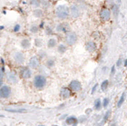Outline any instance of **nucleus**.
<instances>
[{
	"instance_id": "obj_21",
	"label": "nucleus",
	"mask_w": 127,
	"mask_h": 126,
	"mask_svg": "<svg viewBox=\"0 0 127 126\" xmlns=\"http://www.w3.org/2000/svg\"><path fill=\"white\" fill-rule=\"evenodd\" d=\"M7 79L9 81H11V82H15V81H16L17 78H16L15 74H13V73H10L8 74Z\"/></svg>"
},
{
	"instance_id": "obj_30",
	"label": "nucleus",
	"mask_w": 127,
	"mask_h": 126,
	"mask_svg": "<svg viewBox=\"0 0 127 126\" xmlns=\"http://www.w3.org/2000/svg\"><path fill=\"white\" fill-rule=\"evenodd\" d=\"M46 33H47L48 34H51L52 33V31L51 28L50 27H48L47 28H46Z\"/></svg>"
},
{
	"instance_id": "obj_33",
	"label": "nucleus",
	"mask_w": 127,
	"mask_h": 126,
	"mask_svg": "<svg viewBox=\"0 0 127 126\" xmlns=\"http://www.w3.org/2000/svg\"><path fill=\"white\" fill-rule=\"evenodd\" d=\"M3 77V73L1 70H0V79H2Z\"/></svg>"
},
{
	"instance_id": "obj_11",
	"label": "nucleus",
	"mask_w": 127,
	"mask_h": 126,
	"mask_svg": "<svg viewBox=\"0 0 127 126\" xmlns=\"http://www.w3.org/2000/svg\"><path fill=\"white\" fill-rule=\"evenodd\" d=\"M85 48H86V50L88 51L93 52V51H94L95 50L97 49V45H96V44L94 42L89 41L86 44Z\"/></svg>"
},
{
	"instance_id": "obj_15",
	"label": "nucleus",
	"mask_w": 127,
	"mask_h": 126,
	"mask_svg": "<svg viewBox=\"0 0 127 126\" xmlns=\"http://www.w3.org/2000/svg\"><path fill=\"white\" fill-rule=\"evenodd\" d=\"M48 47L50 48H51L54 47L56 45V40L54 38H51V39H50L48 42Z\"/></svg>"
},
{
	"instance_id": "obj_9",
	"label": "nucleus",
	"mask_w": 127,
	"mask_h": 126,
	"mask_svg": "<svg viewBox=\"0 0 127 126\" xmlns=\"http://www.w3.org/2000/svg\"><path fill=\"white\" fill-rule=\"evenodd\" d=\"M40 65V60L36 56H33L29 60V65L30 67L35 69L38 67Z\"/></svg>"
},
{
	"instance_id": "obj_12",
	"label": "nucleus",
	"mask_w": 127,
	"mask_h": 126,
	"mask_svg": "<svg viewBox=\"0 0 127 126\" xmlns=\"http://www.w3.org/2000/svg\"><path fill=\"white\" fill-rule=\"evenodd\" d=\"M60 95L63 99H67L71 96V91L68 88H63L61 90L60 92Z\"/></svg>"
},
{
	"instance_id": "obj_13",
	"label": "nucleus",
	"mask_w": 127,
	"mask_h": 126,
	"mask_svg": "<svg viewBox=\"0 0 127 126\" xmlns=\"http://www.w3.org/2000/svg\"><path fill=\"white\" fill-rule=\"evenodd\" d=\"M21 45L23 48L26 49V48H29L31 46V43H30V41L28 39H24L21 41Z\"/></svg>"
},
{
	"instance_id": "obj_37",
	"label": "nucleus",
	"mask_w": 127,
	"mask_h": 126,
	"mask_svg": "<svg viewBox=\"0 0 127 126\" xmlns=\"http://www.w3.org/2000/svg\"><path fill=\"white\" fill-rule=\"evenodd\" d=\"M75 1H77V2H79V3H81V2L84 1L85 0H75Z\"/></svg>"
},
{
	"instance_id": "obj_2",
	"label": "nucleus",
	"mask_w": 127,
	"mask_h": 126,
	"mask_svg": "<svg viewBox=\"0 0 127 126\" xmlns=\"http://www.w3.org/2000/svg\"><path fill=\"white\" fill-rule=\"evenodd\" d=\"M46 79L42 75H36L34 79V85L37 89H41L45 86Z\"/></svg>"
},
{
	"instance_id": "obj_38",
	"label": "nucleus",
	"mask_w": 127,
	"mask_h": 126,
	"mask_svg": "<svg viewBox=\"0 0 127 126\" xmlns=\"http://www.w3.org/2000/svg\"><path fill=\"white\" fill-rule=\"evenodd\" d=\"M125 65L126 66L127 65V60H125Z\"/></svg>"
},
{
	"instance_id": "obj_18",
	"label": "nucleus",
	"mask_w": 127,
	"mask_h": 126,
	"mask_svg": "<svg viewBox=\"0 0 127 126\" xmlns=\"http://www.w3.org/2000/svg\"><path fill=\"white\" fill-rule=\"evenodd\" d=\"M30 4L33 7H38L40 6V0H30Z\"/></svg>"
},
{
	"instance_id": "obj_29",
	"label": "nucleus",
	"mask_w": 127,
	"mask_h": 126,
	"mask_svg": "<svg viewBox=\"0 0 127 126\" xmlns=\"http://www.w3.org/2000/svg\"><path fill=\"white\" fill-rule=\"evenodd\" d=\"M20 30V25H17L15 26L14 27V31L15 32H18Z\"/></svg>"
},
{
	"instance_id": "obj_17",
	"label": "nucleus",
	"mask_w": 127,
	"mask_h": 126,
	"mask_svg": "<svg viewBox=\"0 0 127 126\" xmlns=\"http://www.w3.org/2000/svg\"><path fill=\"white\" fill-rule=\"evenodd\" d=\"M33 15L36 17H41L43 15V11L41 9H35L33 12Z\"/></svg>"
},
{
	"instance_id": "obj_1",
	"label": "nucleus",
	"mask_w": 127,
	"mask_h": 126,
	"mask_svg": "<svg viewBox=\"0 0 127 126\" xmlns=\"http://www.w3.org/2000/svg\"><path fill=\"white\" fill-rule=\"evenodd\" d=\"M69 9L65 5H59L56 9V15L60 19H65L69 16Z\"/></svg>"
},
{
	"instance_id": "obj_26",
	"label": "nucleus",
	"mask_w": 127,
	"mask_h": 126,
	"mask_svg": "<svg viewBox=\"0 0 127 126\" xmlns=\"http://www.w3.org/2000/svg\"><path fill=\"white\" fill-rule=\"evenodd\" d=\"M8 112H25L26 110L25 109H22V110H6Z\"/></svg>"
},
{
	"instance_id": "obj_7",
	"label": "nucleus",
	"mask_w": 127,
	"mask_h": 126,
	"mask_svg": "<svg viewBox=\"0 0 127 126\" xmlns=\"http://www.w3.org/2000/svg\"><path fill=\"white\" fill-rule=\"evenodd\" d=\"M69 12L71 13V17L73 18H77L80 15V11L76 5H71L69 8Z\"/></svg>"
},
{
	"instance_id": "obj_4",
	"label": "nucleus",
	"mask_w": 127,
	"mask_h": 126,
	"mask_svg": "<svg viewBox=\"0 0 127 126\" xmlns=\"http://www.w3.org/2000/svg\"><path fill=\"white\" fill-rule=\"evenodd\" d=\"M100 18L103 21H108L111 19V11L107 8L102 9L100 11Z\"/></svg>"
},
{
	"instance_id": "obj_23",
	"label": "nucleus",
	"mask_w": 127,
	"mask_h": 126,
	"mask_svg": "<svg viewBox=\"0 0 127 126\" xmlns=\"http://www.w3.org/2000/svg\"><path fill=\"white\" fill-rule=\"evenodd\" d=\"M125 93H123V95H122V96L121 97V98H120V100H119V102H118V104H117L118 107H121V106H122V104H123V102H124V101H125Z\"/></svg>"
},
{
	"instance_id": "obj_35",
	"label": "nucleus",
	"mask_w": 127,
	"mask_h": 126,
	"mask_svg": "<svg viewBox=\"0 0 127 126\" xmlns=\"http://www.w3.org/2000/svg\"><path fill=\"white\" fill-rule=\"evenodd\" d=\"M97 84H96V85H95V86H94V87H93V91H92V93H94V91H95V89H96V88H97Z\"/></svg>"
},
{
	"instance_id": "obj_19",
	"label": "nucleus",
	"mask_w": 127,
	"mask_h": 126,
	"mask_svg": "<svg viewBox=\"0 0 127 126\" xmlns=\"http://www.w3.org/2000/svg\"><path fill=\"white\" fill-rule=\"evenodd\" d=\"M76 122H77V119L74 118V117H70V118H68L66 120V123L69 125L73 124H75Z\"/></svg>"
},
{
	"instance_id": "obj_6",
	"label": "nucleus",
	"mask_w": 127,
	"mask_h": 126,
	"mask_svg": "<svg viewBox=\"0 0 127 126\" xmlns=\"http://www.w3.org/2000/svg\"><path fill=\"white\" fill-rule=\"evenodd\" d=\"M20 75H21V77L22 78H23V79H29V78L31 77V71L28 67H24L21 69Z\"/></svg>"
},
{
	"instance_id": "obj_3",
	"label": "nucleus",
	"mask_w": 127,
	"mask_h": 126,
	"mask_svg": "<svg viewBox=\"0 0 127 126\" xmlns=\"http://www.w3.org/2000/svg\"><path fill=\"white\" fill-rule=\"evenodd\" d=\"M77 40V36L76 34L73 32H69L65 35V41L67 44L69 46L73 45L76 42Z\"/></svg>"
},
{
	"instance_id": "obj_20",
	"label": "nucleus",
	"mask_w": 127,
	"mask_h": 126,
	"mask_svg": "<svg viewBox=\"0 0 127 126\" xmlns=\"http://www.w3.org/2000/svg\"><path fill=\"white\" fill-rule=\"evenodd\" d=\"M66 50L67 49H66L65 46H64V44H60V45H59L58 48V51H59L60 53H65Z\"/></svg>"
},
{
	"instance_id": "obj_32",
	"label": "nucleus",
	"mask_w": 127,
	"mask_h": 126,
	"mask_svg": "<svg viewBox=\"0 0 127 126\" xmlns=\"http://www.w3.org/2000/svg\"><path fill=\"white\" fill-rule=\"evenodd\" d=\"M121 63H122V61H121V59H119V60H118V61L117 62V66H120Z\"/></svg>"
},
{
	"instance_id": "obj_39",
	"label": "nucleus",
	"mask_w": 127,
	"mask_h": 126,
	"mask_svg": "<svg viewBox=\"0 0 127 126\" xmlns=\"http://www.w3.org/2000/svg\"><path fill=\"white\" fill-rule=\"evenodd\" d=\"M118 1H119V2H120V1H121V0H118Z\"/></svg>"
},
{
	"instance_id": "obj_5",
	"label": "nucleus",
	"mask_w": 127,
	"mask_h": 126,
	"mask_svg": "<svg viewBox=\"0 0 127 126\" xmlns=\"http://www.w3.org/2000/svg\"><path fill=\"white\" fill-rule=\"evenodd\" d=\"M11 93V89L8 86H3L0 88V98L7 99Z\"/></svg>"
},
{
	"instance_id": "obj_16",
	"label": "nucleus",
	"mask_w": 127,
	"mask_h": 126,
	"mask_svg": "<svg viewBox=\"0 0 127 126\" xmlns=\"http://www.w3.org/2000/svg\"><path fill=\"white\" fill-rule=\"evenodd\" d=\"M40 5H42L44 8H47L50 7V3L48 0H40Z\"/></svg>"
},
{
	"instance_id": "obj_24",
	"label": "nucleus",
	"mask_w": 127,
	"mask_h": 126,
	"mask_svg": "<svg viewBox=\"0 0 127 126\" xmlns=\"http://www.w3.org/2000/svg\"><path fill=\"white\" fill-rule=\"evenodd\" d=\"M101 102L100 99H97L95 102V108L96 110H99L101 108Z\"/></svg>"
},
{
	"instance_id": "obj_41",
	"label": "nucleus",
	"mask_w": 127,
	"mask_h": 126,
	"mask_svg": "<svg viewBox=\"0 0 127 126\" xmlns=\"http://www.w3.org/2000/svg\"></svg>"
},
{
	"instance_id": "obj_36",
	"label": "nucleus",
	"mask_w": 127,
	"mask_h": 126,
	"mask_svg": "<svg viewBox=\"0 0 127 126\" xmlns=\"http://www.w3.org/2000/svg\"><path fill=\"white\" fill-rule=\"evenodd\" d=\"M2 85H3V81H2V79H0V87H1Z\"/></svg>"
},
{
	"instance_id": "obj_31",
	"label": "nucleus",
	"mask_w": 127,
	"mask_h": 126,
	"mask_svg": "<svg viewBox=\"0 0 127 126\" xmlns=\"http://www.w3.org/2000/svg\"><path fill=\"white\" fill-rule=\"evenodd\" d=\"M115 66H113V67H112V69H111V74L112 75H113L114 74H115Z\"/></svg>"
},
{
	"instance_id": "obj_10",
	"label": "nucleus",
	"mask_w": 127,
	"mask_h": 126,
	"mask_svg": "<svg viewBox=\"0 0 127 126\" xmlns=\"http://www.w3.org/2000/svg\"><path fill=\"white\" fill-rule=\"evenodd\" d=\"M14 59L18 64H22L25 61V57L23 54L21 52H17L14 55Z\"/></svg>"
},
{
	"instance_id": "obj_22",
	"label": "nucleus",
	"mask_w": 127,
	"mask_h": 126,
	"mask_svg": "<svg viewBox=\"0 0 127 126\" xmlns=\"http://www.w3.org/2000/svg\"><path fill=\"white\" fill-rule=\"evenodd\" d=\"M108 85H109V81H108V80H105V81H104L103 83H101V89H102L103 91H105V90L107 89Z\"/></svg>"
},
{
	"instance_id": "obj_14",
	"label": "nucleus",
	"mask_w": 127,
	"mask_h": 126,
	"mask_svg": "<svg viewBox=\"0 0 127 126\" xmlns=\"http://www.w3.org/2000/svg\"><path fill=\"white\" fill-rule=\"evenodd\" d=\"M67 26H69L67 25H65V24L60 25L58 26L57 30L58 31H66L67 28H68Z\"/></svg>"
},
{
	"instance_id": "obj_8",
	"label": "nucleus",
	"mask_w": 127,
	"mask_h": 126,
	"mask_svg": "<svg viewBox=\"0 0 127 126\" xmlns=\"http://www.w3.org/2000/svg\"><path fill=\"white\" fill-rule=\"evenodd\" d=\"M69 87L70 89L73 91H79L81 89V83L77 80H73L69 83Z\"/></svg>"
},
{
	"instance_id": "obj_40",
	"label": "nucleus",
	"mask_w": 127,
	"mask_h": 126,
	"mask_svg": "<svg viewBox=\"0 0 127 126\" xmlns=\"http://www.w3.org/2000/svg\"></svg>"
},
{
	"instance_id": "obj_25",
	"label": "nucleus",
	"mask_w": 127,
	"mask_h": 126,
	"mask_svg": "<svg viewBox=\"0 0 127 126\" xmlns=\"http://www.w3.org/2000/svg\"><path fill=\"white\" fill-rule=\"evenodd\" d=\"M30 30L32 33H36V32L38 31V26L36 25H32L31 26V28H30Z\"/></svg>"
},
{
	"instance_id": "obj_27",
	"label": "nucleus",
	"mask_w": 127,
	"mask_h": 126,
	"mask_svg": "<svg viewBox=\"0 0 127 126\" xmlns=\"http://www.w3.org/2000/svg\"><path fill=\"white\" fill-rule=\"evenodd\" d=\"M54 64V62L53 60H52V59H49V60H48L47 61V65H48L49 67H52V66H53Z\"/></svg>"
},
{
	"instance_id": "obj_34",
	"label": "nucleus",
	"mask_w": 127,
	"mask_h": 126,
	"mask_svg": "<svg viewBox=\"0 0 127 126\" xmlns=\"http://www.w3.org/2000/svg\"><path fill=\"white\" fill-rule=\"evenodd\" d=\"M109 112H107V113L106 114V115H105V118H104V120H107V119L108 118V116H109Z\"/></svg>"
},
{
	"instance_id": "obj_28",
	"label": "nucleus",
	"mask_w": 127,
	"mask_h": 126,
	"mask_svg": "<svg viewBox=\"0 0 127 126\" xmlns=\"http://www.w3.org/2000/svg\"><path fill=\"white\" fill-rule=\"evenodd\" d=\"M109 99H104V102H103V106L104 107H107L109 104Z\"/></svg>"
}]
</instances>
